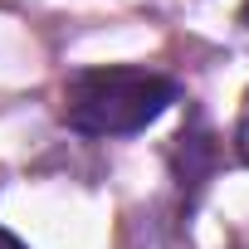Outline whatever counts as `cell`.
<instances>
[{
    "instance_id": "obj_1",
    "label": "cell",
    "mask_w": 249,
    "mask_h": 249,
    "mask_svg": "<svg viewBox=\"0 0 249 249\" xmlns=\"http://www.w3.org/2000/svg\"><path fill=\"white\" fill-rule=\"evenodd\" d=\"M181 98V83L157 69H83L64 88V122L83 137H132Z\"/></svg>"
},
{
    "instance_id": "obj_2",
    "label": "cell",
    "mask_w": 249,
    "mask_h": 249,
    "mask_svg": "<svg viewBox=\"0 0 249 249\" xmlns=\"http://www.w3.org/2000/svg\"><path fill=\"white\" fill-rule=\"evenodd\" d=\"M234 152H239V161L249 166V98H244V107H239V127H234Z\"/></svg>"
},
{
    "instance_id": "obj_3",
    "label": "cell",
    "mask_w": 249,
    "mask_h": 249,
    "mask_svg": "<svg viewBox=\"0 0 249 249\" xmlns=\"http://www.w3.org/2000/svg\"><path fill=\"white\" fill-rule=\"evenodd\" d=\"M0 249H25V244H20V239H15L10 230H0Z\"/></svg>"
},
{
    "instance_id": "obj_4",
    "label": "cell",
    "mask_w": 249,
    "mask_h": 249,
    "mask_svg": "<svg viewBox=\"0 0 249 249\" xmlns=\"http://www.w3.org/2000/svg\"><path fill=\"white\" fill-rule=\"evenodd\" d=\"M239 25H244V30H249V0H244V10H239Z\"/></svg>"
}]
</instances>
